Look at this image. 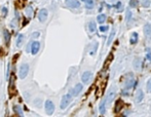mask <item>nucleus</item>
<instances>
[{"label":"nucleus","instance_id":"f257e3e1","mask_svg":"<svg viewBox=\"0 0 151 117\" xmlns=\"http://www.w3.org/2000/svg\"><path fill=\"white\" fill-rule=\"evenodd\" d=\"M71 101H72V95L71 93H67V95L63 96L62 101H61V105H60L62 110H65V109L68 107V105L71 103Z\"/></svg>","mask_w":151,"mask_h":117},{"label":"nucleus","instance_id":"f03ea898","mask_svg":"<svg viewBox=\"0 0 151 117\" xmlns=\"http://www.w3.org/2000/svg\"><path fill=\"white\" fill-rule=\"evenodd\" d=\"M29 73V65L28 64H23L20 67V70H19V77L21 79L26 78V76Z\"/></svg>","mask_w":151,"mask_h":117},{"label":"nucleus","instance_id":"7ed1b4c3","mask_svg":"<svg viewBox=\"0 0 151 117\" xmlns=\"http://www.w3.org/2000/svg\"><path fill=\"white\" fill-rule=\"evenodd\" d=\"M45 111L47 113V115H53L55 112V105L50 100H47L45 102Z\"/></svg>","mask_w":151,"mask_h":117},{"label":"nucleus","instance_id":"20e7f679","mask_svg":"<svg viewBox=\"0 0 151 117\" xmlns=\"http://www.w3.org/2000/svg\"><path fill=\"white\" fill-rule=\"evenodd\" d=\"M47 17H48V11L45 8H41L39 10V12H38V20H39V22H41V23L45 22Z\"/></svg>","mask_w":151,"mask_h":117},{"label":"nucleus","instance_id":"39448f33","mask_svg":"<svg viewBox=\"0 0 151 117\" xmlns=\"http://www.w3.org/2000/svg\"><path fill=\"white\" fill-rule=\"evenodd\" d=\"M82 88H83V86H82V84L81 83H77L74 87H73L72 89H71V92H70V93L73 96V97H76V96H78L79 93L81 92V90H82Z\"/></svg>","mask_w":151,"mask_h":117},{"label":"nucleus","instance_id":"423d86ee","mask_svg":"<svg viewBox=\"0 0 151 117\" xmlns=\"http://www.w3.org/2000/svg\"><path fill=\"white\" fill-rule=\"evenodd\" d=\"M66 5L70 8H78L80 6V2L78 0H66Z\"/></svg>","mask_w":151,"mask_h":117},{"label":"nucleus","instance_id":"0eeeda50","mask_svg":"<svg viewBox=\"0 0 151 117\" xmlns=\"http://www.w3.org/2000/svg\"><path fill=\"white\" fill-rule=\"evenodd\" d=\"M115 99V90L114 88H111L109 90V92H108V95H107V98H106V103L108 105H110L112 103V101H113Z\"/></svg>","mask_w":151,"mask_h":117},{"label":"nucleus","instance_id":"6e6552de","mask_svg":"<svg viewBox=\"0 0 151 117\" xmlns=\"http://www.w3.org/2000/svg\"><path fill=\"white\" fill-rule=\"evenodd\" d=\"M92 73L91 71H86V72H84L82 74V76H81V80H82L83 83H88V81L92 79Z\"/></svg>","mask_w":151,"mask_h":117},{"label":"nucleus","instance_id":"1a4fd4ad","mask_svg":"<svg viewBox=\"0 0 151 117\" xmlns=\"http://www.w3.org/2000/svg\"><path fill=\"white\" fill-rule=\"evenodd\" d=\"M40 49V43L38 42V41H34L31 45V51H32L33 55H36L38 51Z\"/></svg>","mask_w":151,"mask_h":117},{"label":"nucleus","instance_id":"9d476101","mask_svg":"<svg viewBox=\"0 0 151 117\" xmlns=\"http://www.w3.org/2000/svg\"><path fill=\"white\" fill-rule=\"evenodd\" d=\"M144 33L146 38H151V25L150 24H146L144 26Z\"/></svg>","mask_w":151,"mask_h":117},{"label":"nucleus","instance_id":"9b49d317","mask_svg":"<svg viewBox=\"0 0 151 117\" xmlns=\"http://www.w3.org/2000/svg\"><path fill=\"white\" fill-rule=\"evenodd\" d=\"M106 104H107V103H106V99L100 104L99 111H100V113H101V115H104V114H105V112H106Z\"/></svg>","mask_w":151,"mask_h":117},{"label":"nucleus","instance_id":"f8f14e48","mask_svg":"<svg viewBox=\"0 0 151 117\" xmlns=\"http://www.w3.org/2000/svg\"><path fill=\"white\" fill-rule=\"evenodd\" d=\"M143 98H144V92H143L142 89H139L137 92V95H136V101L138 103H140V102L143 100Z\"/></svg>","mask_w":151,"mask_h":117},{"label":"nucleus","instance_id":"ddd939ff","mask_svg":"<svg viewBox=\"0 0 151 117\" xmlns=\"http://www.w3.org/2000/svg\"><path fill=\"white\" fill-rule=\"evenodd\" d=\"M97 21H98L99 24H104L106 21V16L105 14H99V16L97 17Z\"/></svg>","mask_w":151,"mask_h":117},{"label":"nucleus","instance_id":"4468645a","mask_svg":"<svg viewBox=\"0 0 151 117\" xmlns=\"http://www.w3.org/2000/svg\"><path fill=\"white\" fill-rule=\"evenodd\" d=\"M94 5H95L94 0H86V1H85V6H86V8H87V9L94 8Z\"/></svg>","mask_w":151,"mask_h":117},{"label":"nucleus","instance_id":"2eb2a0df","mask_svg":"<svg viewBox=\"0 0 151 117\" xmlns=\"http://www.w3.org/2000/svg\"><path fill=\"white\" fill-rule=\"evenodd\" d=\"M131 44H135V43H137L138 42V33H136V32H134V34L131 35Z\"/></svg>","mask_w":151,"mask_h":117},{"label":"nucleus","instance_id":"dca6fc26","mask_svg":"<svg viewBox=\"0 0 151 117\" xmlns=\"http://www.w3.org/2000/svg\"><path fill=\"white\" fill-rule=\"evenodd\" d=\"M88 28H90V31H91L92 33H95L96 30H97L96 23H95V22H90V24H88Z\"/></svg>","mask_w":151,"mask_h":117},{"label":"nucleus","instance_id":"f3484780","mask_svg":"<svg viewBox=\"0 0 151 117\" xmlns=\"http://www.w3.org/2000/svg\"><path fill=\"white\" fill-rule=\"evenodd\" d=\"M134 79H131V80H127L126 82H125V89H130V88H131V87H134Z\"/></svg>","mask_w":151,"mask_h":117},{"label":"nucleus","instance_id":"a211bd4d","mask_svg":"<svg viewBox=\"0 0 151 117\" xmlns=\"http://www.w3.org/2000/svg\"><path fill=\"white\" fill-rule=\"evenodd\" d=\"M140 66H141V60L139 59V58H136V59H135V61H134V67H135V69L139 70Z\"/></svg>","mask_w":151,"mask_h":117},{"label":"nucleus","instance_id":"6ab92c4d","mask_svg":"<svg viewBox=\"0 0 151 117\" xmlns=\"http://www.w3.org/2000/svg\"><path fill=\"white\" fill-rule=\"evenodd\" d=\"M114 36H115V29L113 28V29H112V32H111V34H110V37H109V38H108V41H107V45L111 44L112 40H113V38H114Z\"/></svg>","mask_w":151,"mask_h":117},{"label":"nucleus","instance_id":"aec40b11","mask_svg":"<svg viewBox=\"0 0 151 117\" xmlns=\"http://www.w3.org/2000/svg\"><path fill=\"white\" fill-rule=\"evenodd\" d=\"M4 39H5V42L8 44L10 41V33L7 30H4Z\"/></svg>","mask_w":151,"mask_h":117},{"label":"nucleus","instance_id":"412c9836","mask_svg":"<svg viewBox=\"0 0 151 117\" xmlns=\"http://www.w3.org/2000/svg\"><path fill=\"white\" fill-rule=\"evenodd\" d=\"M23 39H24V36L22 35H19V37H18V40H17V46H21V44H22V42H23Z\"/></svg>","mask_w":151,"mask_h":117},{"label":"nucleus","instance_id":"4be33fe9","mask_svg":"<svg viewBox=\"0 0 151 117\" xmlns=\"http://www.w3.org/2000/svg\"><path fill=\"white\" fill-rule=\"evenodd\" d=\"M131 18V11L130 9H126V16H125V21L126 22H130Z\"/></svg>","mask_w":151,"mask_h":117},{"label":"nucleus","instance_id":"5701e85b","mask_svg":"<svg viewBox=\"0 0 151 117\" xmlns=\"http://www.w3.org/2000/svg\"><path fill=\"white\" fill-rule=\"evenodd\" d=\"M146 56H147V60L151 62V49L149 47L146 48Z\"/></svg>","mask_w":151,"mask_h":117},{"label":"nucleus","instance_id":"b1692460","mask_svg":"<svg viewBox=\"0 0 151 117\" xmlns=\"http://www.w3.org/2000/svg\"><path fill=\"white\" fill-rule=\"evenodd\" d=\"M13 110L18 113V115H19V116H22V111H21V108L19 107V106H14V107H13Z\"/></svg>","mask_w":151,"mask_h":117},{"label":"nucleus","instance_id":"393cba45","mask_svg":"<svg viewBox=\"0 0 151 117\" xmlns=\"http://www.w3.org/2000/svg\"><path fill=\"white\" fill-rule=\"evenodd\" d=\"M117 103H118V104H116V109H115V110H116V112H119V110L121 109L120 105H122V102H121L120 100H119V101L117 102Z\"/></svg>","mask_w":151,"mask_h":117},{"label":"nucleus","instance_id":"a878e982","mask_svg":"<svg viewBox=\"0 0 151 117\" xmlns=\"http://www.w3.org/2000/svg\"><path fill=\"white\" fill-rule=\"evenodd\" d=\"M108 29H109L108 26H101V27H100V31L101 32H106V31H108Z\"/></svg>","mask_w":151,"mask_h":117},{"label":"nucleus","instance_id":"bb28decb","mask_svg":"<svg viewBox=\"0 0 151 117\" xmlns=\"http://www.w3.org/2000/svg\"><path fill=\"white\" fill-rule=\"evenodd\" d=\"M147 92H151V79H149L148 82H147Z\"/></svg>","mask_w":151,"mask_h":117},{"label":"nucleus","instance_id":"cd10ccee","mask_svg":"<svg viewBox=\"0 0 151 117\" xmlns=\"http://www.w3.org/2000/svg\"><path fill=\"white\" fill-rule=\"evenodd\" d=\"M137 5V2L134 1V0H131V6H136Z\"/></svg>","mask_w":151,"mask_h":117},{"label":"nucleus","instance_id":"c85d7f7f","mask_svg":"<svg viewBox=\"0 0 151 117\" xmlns=\"http://www.w3.org/2000/svg\"><path fill=\"white\" fill-rule=\"evenodd\" d=\"M39 35H40V33H39V32H34V34H33L32 36H33V37H38Z\"/></svg>","mask_w":151,"mask_h":117},{"label":"nucleus","instance_id":"c756f323","mask_svg":"<svg viewBox=\"0 0 151 117\" xmlns=\"http://www.w3.org/2000/svg\"><path fill=\"white\" fill-rule=\"evenodd\" d=\"M82 1H86V0H82Z\"/></svg>","mask_w":151,"mask_h":117}]
</instances>
